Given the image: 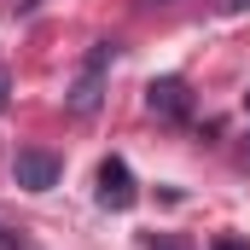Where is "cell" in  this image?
Here are the masks:
<instances>
[{
    "label": "cell",
    "instance_id": "1",
    "mask_svg": "<svg viewBox=\"0 0 250 250\" xmlns=\"http://www.w3.org/2000/svg\"><path fill=\"white\" fill-rule=\"evenodd\" d=\"M105 70H111V41H93V53H87V64H82V76H76L70 93H64L70 117H93V111H99V99H105Z\"/></svg>",
    "mask_w": 250,
    "mask_h": 250
},
{
    "label": "cell",
    "instance_id": "2",
    "mask_svg": "<svg viewBox=\"0 0 250 250\" xmlns=\"http://www.w3.org/2000/svg\"><path fill=\"white\" fill-rule=\"evenodd\" d=\"M134 198H140V187H134V169H128L123 157H105L99 163V204L105 209H134Z\"/></svg>",
    "mask_w": 250,
    "mask_h": 250
},
{
    "label": "cell",
    "instance_id": "3",
    "mask_svg": "<svg viewBox=\"0 0 250 250\" xmlns=\"http://www.w3.org/2000/svg\"><path fill=\"white\" fill-rule=\"evenodd\" d=\"M12 181L23 192H53L59 187V157L53 151H18L12 157Z\"/></svg>",
    "mask_w": 250,
    "mask_h": 250
},
{
    "label": "cell",
    "instance_id": "4",
    "mask_svg": "<svg viewBox=\"0 0 250 250\" xmlns=\"http://www.w3.org/2000/svg\"><path fill=\"white\" fill-rule=\"evenodd\" d=\"M146 105L163 117V123H187V111H192V93H187V82L181 76H157L151 87H146Z\"/></svg>",
    "mask_w": 250,
    "mask_h": 250
},
{
    "label": "cell",
    "instance_id": "5",
    "mask_svg": "<svg viewBox=\"0 0 250 250\" xmlns=\"http://www.w3.org/2000/svg\"><path fill=\"white\" fill-rule=\"evenodd\" d=\"M215 12H221V18H233V12H250V0H215Z\"/></svg>",
    "mask_w": 250,
    "mask_h": 250
},
{
    "label": "cell",
    "instance_id": "6",
    "mask_svg": "<svg viewBox=\"0 0 250 250\" xmlns=\"http://www.w3.org/2000/svg\"><path fill=\"white\" fill-rule=\"evenodd\" d=\"M209 250H250V245H245V239H233V233H227V239H215Z\"/></svg>",
    "mask_w": 250,
    "mask_h": 250
},
{
    "label": "cell",
    "instance_id": "7",
    "mask_svg": "<svg viewBox=\"0 0 250 250\" xmlns=\"http://www.w3.org/2000/svg\"><path fill=\"white\" fill-rule=\"evenodd\" d=\"M6 99H12V70H0V111H6Z\"/></svg>",
    "mask_w": 250,
    "mask_h": 250
},
{
    "label": "cell",
    "instance_id": "8",
    "mask_svg": "<svg viewBox=\"0 0 250 250\" xmlns=\"http://www.w3.org/2000/svg\"><path fill=\"white\" fill-rule=\"evenodd\" d=\"M35 6H41V0H12V12H35Z\"/></svg>",
    "mask_w": 250,
    "mask_h": 250
},
{
    "label": "cell",
    "instance_id": "9",
    "mask_svg": "<svg viewBox=\"0 0 250 250\" xmlns=\"http://www.w3.org/2000/svg\"><path fill=\"white\" fill-rule=\"evenodd\" d=\"M151 250H181V245H175V239H157V245H151Z\"/></svg>",
    "mask_w": 250,
    "mask_h": 250
},
{
    "label": "cell",
    "instance_id": "10",
    "mask_svg": "<svg viewBox=\"0 0 250 250\" xmlns=\"http://www.w3.org/2000/svg\"><path fill=\"white\" fill-rule=\"evenodd\" d=\"M245 105H250V99H245Z\"/></svg>",
    "mask_w": 250,
    "mask_h": 250
}]
</instances>
